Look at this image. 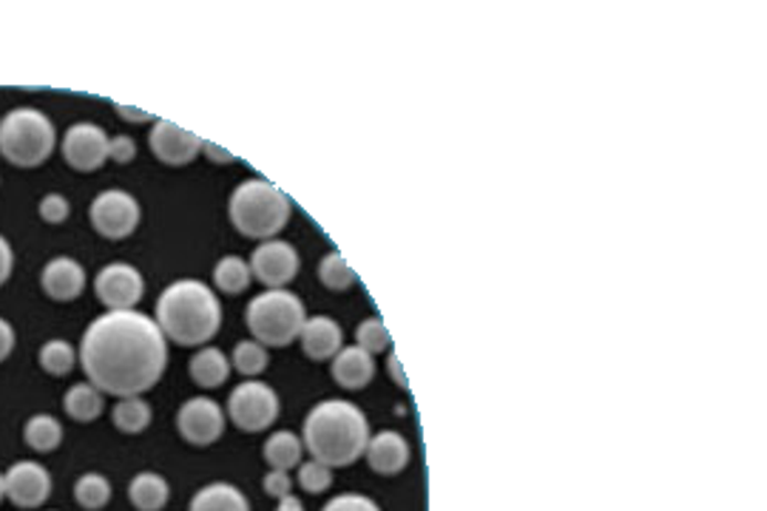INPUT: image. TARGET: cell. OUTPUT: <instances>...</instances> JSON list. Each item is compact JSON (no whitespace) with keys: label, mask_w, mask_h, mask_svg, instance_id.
I'll list each match as a JSON object with an SVG mask.
<instances>
[{"label":"cell","mask_w":767,"mask_h":511,"mask_svg":"<svg viewBox=\"0 0 767 511\" xmlns=\"http://www.w3.org/2000/svg\"><path fill=\"white\" fill-rule=\"evenodd\" d=\"M250 264L245 262L242 255H222L214 268V284H217L222 293L239 295L250 288Z\"/></svg>","instance_id":"484cf974"},{"label":"cell","mask_w":767,"mask_h":511,"mask_svg":"<svg viewBox=\"0 0 767 511\" xmlns=\"http://www.w3.org/2000/svg\"><path fill=\"white\" fill-rule=\"evenodd\" d=\"M319 279H322V284L328 290L344 293V290H350L355 284V270L350 268V262L339 250H330L322 262H319Z\"/></svg>","instance_id":"f546056e"},{"label":"cell","mask_w":767,"mask_h":511,"mask_svg":"<svg viewBox=\"0 0 767 511\" xmlns=\"http://www.w3.org/2000/svg\"><path fill=\"white\" fill-rule=\"evenodd\" d=\"M58 132L40 108H12L0 119V154L18 168H38L54 154Z\"/></svg>","instance_id":"8992f818"},{"label":"cell","mask_w":767,"mask_h":511,"mask_svg":"<svg viewBox=\"0 0 767 511\" xmlns=\"http://www.w3.org/2000/svg\"><path fill=\"white\" fill-rule=\"evenodd\" d=\"M94 293L108 310H134L145 293V279L134 264H105L94 279Z\"/></svg>","instance_id":"8fae6325"},{"label":"cell","mask_w":767,"mask_h":511,"mask_svg":"<svg viewBox=\"0 0 767 511\" xmlns=\"http://www.w3.org/2000/svg\"><path fill=\"white\" fill-rule=\"evenodd\" d=\"M296 478H299V486L308 494H322L333 486V469L324 463H315V460H308V463H299V474Z\"/></svg>","instance_id":"1f68e13d"},{"label":"cell","mask_w":767,"mask_h":511,"mask_svg":"<svg viewBox=\"0 0 767 511\" xmlns=\"http://www.w3.org/2000/svg\"><path fill=\"white\" fill-rule=\"evenodd\" d=\"M137 157V143L128 134H117V137L108 139V159L120 165H128L132 159Z\"/></svg>","instance_id":"e575fe53"},{"label":"cell","mask_w":767,"mask_h":511,"mask_svg":"<svg viewBox=\"0 0 767 511\" xmlns=\"http://www.w3.org/2000/svg\"><path fill=\"white\" fill-rule=\"evenodd\" d=\"M262 489H265V494H268V498L282 500V498H288V494H293L290 492V489H293V480H290L288 472L270 469V472L265 474V480H262Z\"/></svg>","instance_id":"d590c367"},{"label":"cell","mask_w":767,"mask_h":511,"mask_svg":"<svg viewBox=\"0 0 767 511\" xmlns=\"http://www.w3.org/2000/svg\"><path fill=\"white\" fill-rule=\"evenodd\" d=\"M74 500H77L85 511L105 509L108 500H112V483L100 472L80 474L77 483H74Z\"/></svg>","instance_id":"4316f807"},{"label":"cell","mask_w":767,"mask_h":511,"mask_svg":"<svg viewBox=\"0 0 767 511\" xmlns=\"http://www.w3.org/2000/svg\"><path fill=\"white\" fill-rule=\"evenodd\" d=\"M112 420L120 432L139 435L152 424V407H148V400H143L139 395H134V398H120L112 409Z\"/></svg>","instance_id":"d4e9b609"},{"label":"cell","mask_w":767,"mask_h":511,"mask_svg":"<svg viewBox=\"0 0 767 511\" xmlns=\"http://www.w3.org/2000/svg\"><path fill=\"white\" fill-rule=\"evenodd\" d=\"M367 463L375 474H401L410 466L413 458V449H410V440L404 438L395 429H384L379 435H370L367 444Z\"/></svg>","instance_id":"2e32d148"},{"label":"cell","mask_w":767,"mask_h":511,"mask_svg":"<svg viewBox=\"0 0 767 511\" xmlns=\"http://www.w3.org/2000/svg\"><path fill=\"white\" fill-rule=\"evenodd\" d=\"M299 341H302V350L310 361H333L335 353L344 347V333L330 315H313L304 322Z\"/></svg>","instance_id":"e0dca14e"},{"label":"cell","mask_w":767,"mask_h":511,"mask_svg":"<svg viewBox=\"0 0 767 511\" xmlns=\"http://www.w3.org/2000/svg\"><path fill=\"white\" fill-rule=\"evenodd\" d=\"M40 288L54 302H74L85 290V268L72 255H54L40 273Z\"/></svg>","instance_id":"9a60e30c"},{"label":"cell","mask_w":767,"mask_h":511,"mask_svg":"<svg viewBox=\"0 0 767 511\" xmlns=\"http://www.w3.org/2000/svg\"><path fill=\"white\" fill-rule=\"evenodd\" d=\"M203 154L210 159V163H219V165L237 163V154H230L228 148H222V145L217 143H208V139H203Z\"/></svg>","instance_id":"74e56055"},{"label":"cell","mask_w":767,"mask_h":511,"mask_svg":"<svg viewBox=\"0 0 767 511\" xmlns=\"http://www.w3.org/2000/svg\"><path fill=\"white\" fill-rule=\"evenodd\" d=\"M114 112H117L123 119H128V123H154L152 114L139 112V108H132V105L117 103V105H114Z\"/></svg>","instance_id":"ab89813d"},{"label":"cell","mask_w":767,"mask_h":511,"mask_svg":"<svg viewBox=\"0 0 767 511\" xmlns=\"http://www.w3.org/2000/svg\"><path fill=\"white\" fill-rule=\"evenodd\" d=\"M279 395L270 384L259 378L242 380L239 387H234L228 398V418L230 424L242 429V432H265L279 418Z\"/></svg>","instance_id":"52a82bcc"},{"label":"cell","mask_w":767,"mask_h":511,"mask_svg":"<svg viewBox=\"0 0 767 511\" xmlns=\"http://www.w3.org/2000/svg\"><path fill=\"white\" fill-rule=\"evenodd\" d=\"M188 511H250V500L234 483H210L190 498Z\"/></svg>","instance_id":"ffe728a7"},{"label":"cell","mask_w":767,"mask_h":511,"mask_svg":"<svg viewBox=\"0 0 767 511\" xmlns=\"http://www.w3.org/2000/svg\"><path fill=\"white\" fill-rule=\"evenodd\" d=\"M304 455V444L302 438L290 429H282V432H273L268 440H265V460H268L270 469H279V472H290L296 466L302 463Z\"/></svg>","instance_id":"603a6c76"},{"label":"cell","mask_w":767,"mask_h":511,"mask_svg":"<svg viewBox=\"0 0 767 511\" xmlns=\"http://www.w3.org/2000/svg\"><path fill=\"white\" fill-rule=\"evenodd\" d=\"M177 432L190 446L217 444L225 432V409L214 398H188L177 409Z\"/></svg>","instance_id":"7c38bea8"},{"label":"cell","mask_w":767,"mask_h":511,"mask_svg":"<svg viewBox=\"0 0 767 511\" xmlns=\"http://www.w3.org/2000/svg\"><path fill=\"white\" fill-rule=\"evenodd\" d=\"M7 498V483H3V474H0V500Z\"/></svg>","instance_id":"7bdbcfd3"},{"label":"cell","mask_w":767,"mask_h":511,"mask_svg":"<svg viewBox=\"0 0 767 511\" xmlns=\"http://www.w3.org/2000/svg\"><path fill=\"white\" fill-rule=\"evenodd\" d=\"M387 369H390V375H393V380H395V384H398L401 389H410V380L404 378V369H401V361H398V355H395V353L387 355Z\"/></svg>","instance_id":"60d3db41"},{"label":"cell","mask_w":767,"mask_h":511,"mask_svg":"<svg viewBox=\"0 0 767 511\" xmlns=\"http://www.w3.org/2000/svg\"><path fill=\"white\" fill-rule=\"evenodd\" d=\"M23 440L40 455L54 452L63 444V424L54 415H32L23 426Z\"/></svg>","instance_id":"cb8c5ba5"},{"label":"cell","mask_w":767,"mask_h":511,"mask_svg":"<svg viewBox=\"0 0 767 511\" xmlns=\"http://www.w3.org/2000/svg\"><path fill=\"white\" fill-rule=\"evenodd\" d=\"M152 154L165 165H188L203 154V137L185 132L183 125L170 119H154V128L148 134Z\"/></svg>","instance_id":"5bb4252c"},{"label":"cell","mask_w":767,"mask_h":511,"mask_svg":"<svg viewBox=\"0 0 767 511\" xmlns=\"http://www.w3.org/2000/svg\"><path fill=\"white\" fill-rule=\"evenodd\" d=\"M168 498V480L157 472H139L128 483V503L137 511H163Z\"/></svg>","instance_id":"44dd1931"},{"label":"cell","mask_w":767,"mask_h":511,"mask_svg":"<svg viewBox=\"0 0 767 511\" xmlns=\"http://www.w3.org/2000/svg\"><path fill=\"white\" fill-rule=\"evenodd\" d=\"M355 347H361L370 355L387 353V350L393 347V335H390L387 324L381 322V319H364V322L355 327Z\"/></svg>","instance_id":"4dcf8cb0"},{"label":"cell","mask_w":767,"mask_h":511,"mask_svg":"<svg viewBox=\"0 0 767 511\" xmlns=\"http://www.w3.org/2000/svg\"><path fill=\"white\" fill-rule=\"evenodd\" d=\"M89 219H92V228L97 230L103 239H128L137 230L139 219H143V208H139L137 197L128 194L123 188H108L100 190L97 197L89 205Z\"/></svg>","instance_id":"ba28073f"},{"label":"cell","mask_w":767,"mask_h":511,"mask_svg":"<svg viewBox=\"0 0 767 511\" xmlns=\"http://www.w3.org/2000/svg\"><path fill=\"white\" fill-rule=\"evenodd\" d=\"M248 264L256 282H262L268 290H279L293 282L302 268V259H299V250L284 239H268V242H259Z\"/></svg>","instance_id":"9c48e42d"},{"label":"cell","mask_w":767,"mask_h":511,"mask_svg":"<svg viewBox=\"0 0 767 511\" xmlns=\"http://www.w3.org/2000/svg\"><path fill=\"white\" fill-rule=\"evenodd\" d=\"M268 364H270L268 347H262V344L253 338L239 341L237 347H234V353H230V367L237 369L239 375H245V378L262 375L265 369H268Z\"/></svg>","instance_id":"83f0119b"},{"label":"cell","mask_w":767,"mask_h":511,"mask_svg":"<svg viewBox=\"0 0 767 511\" xmlns=\"http://www.w3.org/2000/svg\"><path fill=\"white\" fill-rule=\"evenodd\" d=\"M245 322L253 341H259L262 347H288L302 333L308 313L299 295L290 293L288 288H279L253 295L245 310Z\"/></svg>","instance_id":"5b68a950"},{"label":"cell","mask_w":767,"mask_h":511,"mask_svg":"<svg viewBox=\"0 0 767 511\" xmlns=\"http://www.w3.org/2000/svg\"><path fill=\"white\" fill-rule=\"evenodd\" d=\"M276 511H304V503L299 498H296V494H288V498L279 500Z\"/></svg>","instance_id":"b9f144b4"},{"label":"cell","mask_w":767,"mask_h":511,"mask_svg":"<svg viewBox=\"0 0 767 511\" xmlns=\"http://www.w3.org/2000/svg\"><path fill=\"white\" fill-rule=\"evenodd\" d=\"M38 213L43 222L63 225L69 219V213H72V205H69V199L63 194H46V197L40 199Z\"/></svg>","instance_id":"d6a6232c"},{"label":"cell","mask_w":767,"mask_h":511,"mask_svg":"<svg viewBox=\"0 0 767 511\" xmlns=\"http://www.w3.org/2000/svg\"><path fill=\"white\" fill-rule=\"evenodd\" d=\"M74 361H77V350L69 344V341L63 338H52L46 341L43 347H40L38 353V364L43 373L54 375V378H60V375H69L74 367Z\"/></svg>","instance_id":"f1b7e54d"},{"label":"cell","mask_w":767,"mask_h":511,"mask_svg":"<svg viewBox=\"0 0 767 511\" xmlns=\"http://www.w3.org/2000/svg\"><path fill=\"white\" fill-rule=\"evenodd\" d=\"M108 139L112 137L100 125L74 123L63 134L60 154H63L69 168L80 170V174H92V170H100L108 163Z\"/></svg>","instance_id":"30bf717a"},{"label":"cell","mask_w":767,"mask_h":511,"mask_svg":"<svg viewBox=\"0 0 767 511\" xmlns=\"http://www.w3.org/2000/svg\"><path fill=\"white\" fill-rule=\"evenodd\" d=\"M188 373L194 378V384L203 389H217L222 387L230 375V361L222 350L217 347H203L199 353L190 355Z\"/></svg>","instance_id":"d6986e66"},{"label":"cell","mask_w":767,"mask_h":511,"mask_svg":"<svg viewBox=\"0 0 767 511\" xmlns=\"http://www.w3.org/2000/svg\"><path fill=\"white\" fill-rule=\"evenodd\" d=\"M322 511H381V509L375 500L367 498V494L348 492V494H339V498L328 500Z\"/></svg>","instance_id":"836d02e7"},{"label":"cell","mask_w":767,"mask_h":511,"mask_svg":"<svg viewBox=\"0 0 767 511\" xmlns=\"http://www.w3.org/2000/svg\"><path fill=\"white\" fill-rule=\"evenodd\" d=\"M7 483V498L18 509H40L52 498V474L38 460H18L3 474Z\"/></svg>","instance_id":"4fadbf2b"},{"label":"cell","mask_w":767,"mask_h":511,"mask_svg":"<svg viewBox=\"0 0 767 511\" xmlns=\"http://www.w3.org/2000/svg\"><path fill=\"white\" fill-rule=\"evenodd\" d=\"M103 393H100L94 384H89V380L74 384V387H69V393L63 395V409H66L69 418L77 420V424H92V420H97L100 415H103Z\"/></svg>","instance_id":"7402d4cb"},{"label":"cell","mask_w":767,"mask_h":511,"mask_svg":"<svg viewBox=\"0 0 767 511\" xmlns=\"http://www.w3.org/2000/svg\"><path fill=\"white\" fill-rule=\"evenodd\" d=\"M77 358L103 395L134 398L157 387L168 367V338L152 315L108 310L85 327Z\"/></svg>","instance_id":"6da1fadb"},{"label":"cell","mask_w":767,"mask_h":511,"mask_svg":"<svg viewBox=\"0 0 767 511\" xmlns=\"http://www.w3.org/2000/svg\"><path fill=\"white\" fill-rule=\"evenodd\" d=\"M154 322L179 347H203L222 327V304L208 284L179 279L159 293Z\"/></svg>","instance_id":"3957f363"},{"label":"cell","mask_w":767,"mask_h":511,"mask_svg":"<svg viewBox=\"0 0 767 511\" xmlns=\"http://www.w3.org/2000/svg\"><path fill=\"white\" fill-rule=\"evenodd\" d=\"M330 375L341 389H364L375 378V358L361 347H341L333 358Z\"/></svg>","instance_id":"ac0fdd59"},{"label":"cell","mask_w":767,"mask_h":511,"mask_svg":"<svg viewBox=\"0 0 767 511\" xmlns=\"http://www.w3.org/2000/svg\"><path fill=\"white\" fill-rule=\"evenodd\" d=\"M302 444L315 463L344 469L367 452L370 420L350 400H322L304 418Z\"/></svg>","instance_id":"7a4b0ae2"},{"label":"cell","mask_w":767,"mask_h":511,"mask_svg":"<svg viewBox=\"0 0 767 511\" xmlns=\"http://www.w3.org/2000/svg\"><path fill=\"white\" fill-rule=\"evenodd\" d=\"M14 268V253H12V244L7 242V237H0V288L9 282V275H12Z\"/></svg>","instance_id":"8d00e7d4"},{"label":"cell","mask_w":767,"mask_h":511,"mask_svg":"<svg viewBox=\"0 0 767 511\" xmlns=\"http://www.w3.org/2000/svg\"><path fill=\"white\" fill-rule=\"evenodd\" d=\"M228 217L242 237L268 242L288 225L290 199L268 179H245L230 194Z\"/></svg>","instance_id":"277c9868"},{"label":"cell","mask_w":767,"mask_h":511,"mask_svg":"<svg viewBox=\"0 0 767 511\" xmlns=\"http://www.w3.org/2000/svg\"><path fill=\"white\" fill-rule=\"evenodd\" d=\"M14 350V330L7 319H0V361H7Z\"/></svg>","instance_id":"f35d334b"}]
</instances>
